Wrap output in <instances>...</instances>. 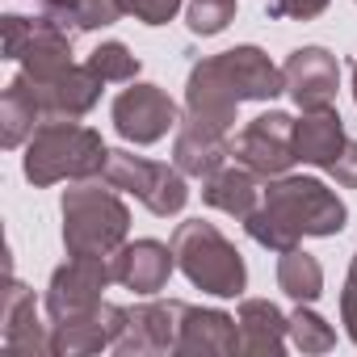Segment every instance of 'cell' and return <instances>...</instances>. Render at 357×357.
<instances>
[{"instance_id": "1", "label": "cell", "mask_w": 357, "mask_h": 357, "mask_svg": "<svg viewBox=\"0 0 357 357\" xmlns=\"http://www.w3.org/2000/svg\"><path fill=\"white\" fill-rule=\"evenodd\" d=\"M278 93H286L282 68L261 47H231V51L206 55L190 68L181 118L227 135L236 126V109L244 101H273Z\"/></svg>"}, {"instance_id": "2", "label": "cell", "mask_w": 357, "mask_h": 357, "mask_svg": "<svg viewBox=\"0 0 357 357\" xmlns=\"http://www.w3.org/2000/svg\"><path fill=\"white\" fill-rule=\"evenodd\" d=\"M349 223V206L336 198V190H328L315 176H273L265 185L261 206L244 219V231L269 248V252H286L307 236H340Z\"/></svg>"}, {"instance_id": "3", "label": "cell", "mask_w": 357, "mask_h": 357, "mask_svg": "<svg viewBox=\"0 0 357 357\" xmlns=\"http://www.w3.org/2000/svg\"><path fill=\"white\" fill-rule=\"evenodd\" d=\"M105 160H109V147L93 126L59 118V122H43L30 135L22 168H26L30 185L47 190V185H59V181H89V176H101Z\"/></svg>"}, {"instance_id": "4", "label": "cell", "mask_w": 357, "mask_h": 357, "mask_svg": "<svg viewBox=\"0 0 357 357\" xmlns=\"http://www.w3.org/2000/svg\"><path fill=\"white\" fill-rule=\"evenodd\" d=\"M122 190H114L105 176L101 181H76L72 190H63L59 215H63V248L68 257H114L126 244L130 231V211L118 198Z\"/></svg>"}, {"instance_id": "5", "label": "cell", "mask_w": 357, "mask_h": 357, "mask_svg": "<svg viewBox=\"0 0 357 357\" xmlns=\"http://www.w3.org/2000/svg\"><path fill=\"white\" fill-rule=\"evenodd\" d=\"M172 257L176 269L190 278V286H198L202 294L215 298H240L248 286V265L240 257V248L206 219H185L172 231Z\"/></svg>"}, {"instance_id": "6", "label": "cell", "mask_w": 357, "mask_h": 357, "mask_svg": "<svg viewBox=\"0 0 357 357\" xmlns=\"http://www.w3.org/2000/svg\"><path fill=\"white\" fill-rule=\"evenodd\" d=\"M105 181L130 198H139L155 219H168V215H181L185 202H190V185H185V172L176 164H160V160H147V155H135V151H109L105 160Z\"/></svg>"}, {"instance_id": "7", "label": "cell", "mask_w": 357, "mask_h": 357, "mask_svg": "<svg viewBox=\"0 0 357 357\" xmlns=\"http://www.w3.org/2000/svg\"><path fill=\"white\" fill-rule=\"evenodd\" d=\"M0 30H5V59H17L30 80H51L63 68H72V34L51 17L30 22L9 13L0 17Z\"/></svg>"}, {"instance_id": "8", "label": "cell", "mask_w": 357, "mask_h": 357, "mask_svg": "<svg viewBox=\"0 0 357 357\" xmlns=\"http://www.w3.org/2000/svg\"><path fill=\"white\" fill-rule=\"evenodd\" d=\"M109 282H114L109 257H68V265H59L47 282V298H43L47 324H68L89 315L93 307L105 303L101 294Z\"/></svg>"}, {"instance_id": "9", "label": "cell", "mask_w": 357, "mask_h": 357, "mask_svg": "<svg viewBox=\"0 0 357 357\" xmlns=\"http://www.w3.org/2000/svg\"><path fill=\"white\" fill-rule=\"evenodd\" d=\"M190 303L181 298H151L139 307H126V328L114 344L118 357H168L181 349Z\"/></svg>"}, {"instance_id": "10", "label": "cell", "mask_w": 357, "mask_h": 357, "mask_svg": "<svg viewBox=\"0 0 357 357\" xmlns=\"http://www.w3.org/2000/svg\"><path fill=\"white\" fill-rule=\"evenodd\" d=\"M109 118H114V130L135 143V147H147V143H160L168 130H176L181 122V109L176 101L160 89V84H139L130 80V89H122L109 105Z\"/></svg>"}, {"instance_id": "11", "label": "cell", "mask_w": 357, "mask_h": 357, "mask_svg": "<svg viewBox=\"0 0 357 357\" xmlns=\"http://www.w3.org/2000/svg\"><path fill=\"white\" fill-rule=\"evenodd\" d=\"M231 155L236 164L252 168L257 176L273 181L282 176L298 155H294V118L282 114V109H269V114H257L252 122L240 126V135L231 139Z\"/></svg>"}, {"instance_id": "12", "label": "cell", "mask_w": 357, "mask_h": 357, "mask_svg": "<svg viewBox=\"0 0 357 357\" xmlns=\"http://www.w3.org/2000/svg\"><path fill=\"white\" fill-rule=\"evenodd\" d=\"M286 76V93L298 109H328L336 105V89H340V63L328 47H298L286 55L282 63Z\"/></svg>"}, {"instance_id": "13", "label": "cell", "mask_w": 357, "mask_h": 357, "mask_svg": "<svg viewBox=\"0 0 357 357\" xmlns=\"http://www.w3.org/2000/svg\"><path fill=\"white\" fill-rule=\"evenodd\" d=\"M0 344L13 357H55L51 353V324L38 319L34 290L9 278L5 303H0Z\"/></svg>"}, {"instance_id": "14", "label": "cell", "mask_w": 357, "mask_h": 357, "mask_svg": "<svg viewBox=\"0 0 357 357\" xmlns=\"http://www.w3.org/2000/svg\"><path fill=\"white\" fill-rule=\"evenodd\" d=\"M30 80V76H26ZM34 84V97H38V109H43V122H59V118H84L97 101H101V76L89 68V63H72L63 68L59 76L51 80H30Z\"/></svg>"}, {"instance_id": "15", "label": "cell", "mask_w": 357, "mask_h": 357, "mask_svg": "<svg viewBox=\"0 0 357 357\" xmlns=\"http://www.w3.org/2000/svg\"><path fill=\"white\" fill-rule=\"evenodd\" d=\"M176 269V257H172V244H160V240H126L114 257H109V273L118 286L151 298L168 286Z\"/></svg>"}, {"instance_id": "16", "label": "cell", "mask_w": 357, "mask_h": 357, "mask_svg": "<svg viewBox=\"0 0 357 357\" xmlns=\"http://www.w3.org/2000/svg\"><path fill=\"white\" fill-rule=\"evenodd\" d=\"M126 328V307L118 303H101L80 319L68 324H51V353L55 357H89L101 349H114L118 336Z\"/></svg>"}, {"instance_id": "17", "label": "cell", "mask_w": 357, "mask_h": 357, "mask_svg": "<svg viewBox=\"0 0 357 357\" xmlns=\"http://www.w3.org/2000/svg\"><path fill=\"white\" fill-rule=\"evenodd\" d=\"M231 155V139L211 130V126H198L190 118L176 122L172 130V164L181 168L185 176H198V181H206V176H215Z\"/></svg>"}, {"instance_id": "18", "label": "cell", "mask_w": 357, "mask_h": 357, "mask_svg": "<svg viewBox=\"0 0 357 357\" xmlns=\"http://www.w3.org/2000/svg\"><path fill=\"white\" fill-rule=\"evenodd\" d=\"M181 357H231L240 353V324L219 307H190L181 328Z\"/></svg>"}, {"instance_id": "19", "label": "cell", "mask_w": 357, "mask_h": 357, "mask_svg": "<svg viewBox=\"0 0 357 357\" xmlns=\"http://www.w3.org/2000/svg\"><path fill=\"white\" fill-rule=\"evenodd\" d=\"M349 135H344V122L336 114V105L328 109H303V118L294 122V155L303 164H315V168H332L336 155L344 151Z\"/></svg>"}, {"instance_id": "20", "label": "cell", "mask_w": 357, "mask_h": 357, "mask_svg": "<svg viewBox=\"0 0 357 357\" xmlns=\"http://www.w3.org/2000/svg\"><path fill=\"white\" fill-rule=\"evenodd\" d=\"M261 181H265V176H257V172L244 168V164H223L215 176H206V181H202V202L244 223V219L261 206V198H265Z\"/></svg>"}, {"instance_id": "21", "label": "cell", "mask_w": 357, "mask_h": 357, "mask_svg": "<svg viewBox=\"0 0 357 357\" xmlns=\"http://www.w3.org/2000/svg\"><path fill=\"white\" fill-rule=\"evenodd\" d=\"M38 126H43V109H38L34 84L26 80V72H17L0 93V147L5 151L26 147Z\"/></svg>"}, {"instance_id": "22", "label": "cell", "mask_w": 357, "mask_h": 357, "mask_svg": "<svg viewBox=\"0 0 357 357\" xmlns=\"http://www.w3.org/2000/svg\"><path fill=\"white\" fill-rule=\"evenodd\" d=\"M240 324V353H257V357H278L286 349V315L278 311V303L269 298H244L236 311Z\"/></svg>"}, {"instance_id": "23", "label": "cell", "mask_w": 357, "mask_h": 357, "mask_svg": "<svg viewBox=\"0 0 357 357\" xmlns=\"http://www.w3.org/2000/svg\"><path fill=\"white\" fill-rule=\"evenodd\" d=\"M43 17H51L76 38V34H93V30L122 22L126 5L122 0H43Z\"/></svg>"}, {"instance_id": "24", "label": "cell", "mask_w": 357, "mask_h": 357, "mask_svg": "<svg viewBox=\"0 0 357 357\" xmlns=\"http://www.w3.org/2000/svg\"><path fill=\"white\" fill-rule=\"evenodd\" d=\"M278 290L290 294L294 303H315L324 294V265L298 244L278 252Z\"/></svg>"}, {"instance_id": "25", "label": "cell", "mask_w": 357, "mask_h": 357, "mask_svg": "<svg viewBox=\"0 0 357 357\" xmlns=\"http://www.w3.org/2000/svg\"><path fill=\"white\" fill-rule=\"evenodd\" d=\"M286 336L298 353H332L336 349V328L319 311H311V303H298L286 315Z\"/></svg>"}, {"instance_id": "26", "label": "cell", "mask_w": 357, "mask_h": 357, "mask_svg": "<svg viewBox=\"0 0 357 357\" xmlns=\"http://www.w3.org/2000/svg\"><path fill=\"white\" fill-rule=\"evenodd\" d=\"M89 68L105 80V84H130L139 76V55L126 47V43H101L93 55H89Z\"/></svg>"}, {"instance_id": "27", "label": "cell", "mask_w": 357, "mask_h": 357, "mask_svg": "<svg viewBox=\"0 0 357 357\" xmlns=\"http://www.w3.org/2000/svg\"><path fill=\"white\" fill-rule=\"evenodd\" d=\"M236 9H240V0H190L185 22H190V30H194V34L215 38V34H223V30L231 26Z\"/></svg>"}, {"instance_id": "28", "label": "cell", "mask_w": 357, "mask_h": 357, "mask_svg": "<svg viewBox=\"0 0 357 357\" xmlns=\"http://www.w3.org/2000/svg\"><path fill=\"white\" fill-rule=\"evenodd\" d=\"M328 5H332V0H265V13L273 22H311Z\"/></svg>"}, {"instance_id": "29", "label": "cell", "mask_w": 357, "mask_h": 357, "mask_svg": "<svg viewBox=\"0 0 357 357\" xmlns=\"http://www.w3.org/2000/svg\"><path fill=\"white\" fill-rule=\"evenodd\" d=\"M122 5L143 26H164V22H172L176 13H181V0H122Z\"/></svg>"}, {"instance_id": "30", "label": "cell", "mask_w": 357, "mask_h": 357, "mask_svg": "<svg viewBox=\"0 0 357 357\" xmlns=\"http://www.w3.org/2000/svg\"><path fill=\"white\" fill-rule=\"evenodd\" d=\"M340 324H344L349 340L357 344V252H353V265H349V278L340 290Z\"/></svg>"}, {"instance_id": "31", "label": "cell", "mask_w": 357, "mask_h": 357, "mask_svg": "<svg viewBox=\"0 0 357 357\" xmlns=\"http://www.w3.org/2000/svg\"><path fill=\"white\" fill-rule=\"evenodd\" d=\"M328 172L336 176V185L357 190V139H349V143H344V151L336 155V164H332Z\"/></svg>"}, {"instance_id": "32", "label": "cell", "mask_w": 357, "mask_h": 357, "mask_svg": "<svg viewBox=\"0 0 357 357\" xmlns=\"http://www.w3.org/2000/svg\"><path fill=\"white\" fill-rule=\"evenodd\" d=\"M353 101H357V63H353Z\"/></svg>"}]
</instances>
